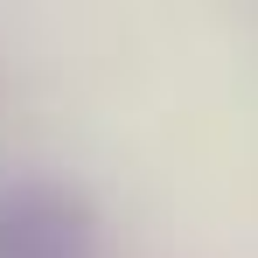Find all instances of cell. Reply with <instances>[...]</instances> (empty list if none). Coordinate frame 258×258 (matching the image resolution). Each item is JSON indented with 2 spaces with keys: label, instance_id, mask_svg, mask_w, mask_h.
Here are the masks:
<instances>
[{
  "label": "cell",
  "instance_id": "6da1fadb",
  "mask_svg": "<svg viewBox=\"0 0 258 258\" xmlns=\"http://www.w3.org/2000/svg\"><path fill=\"white\" fill-rule=\"evenodd\" d=\"M0 258H98V210L70 181L0 188Z\"/></svg>",
  "mask_w": 258,
  "mask_h": 258
}]
</instances>
